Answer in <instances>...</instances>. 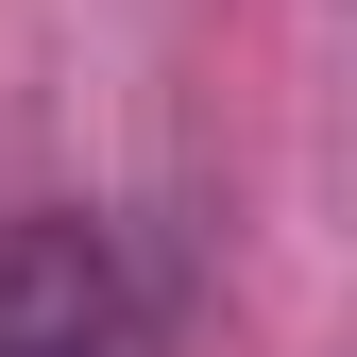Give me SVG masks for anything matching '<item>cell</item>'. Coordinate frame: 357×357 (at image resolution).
Masks as SVG:
<instances>
[{
  "label": "cell",
  "instance_id": "1",
  "mask_svg": "<svg viewBox=\"0 0 357 357\" xmlns=\"http://www.w3.org/2000/svg\"><path fill=\"white\" fill-rule=\"evenodd\" d=\"M137 340V255L85 204H0V357H119Z\"/></svg>",
  "mask_w": 357,
  "mask_h": 357
}]
</instances>
